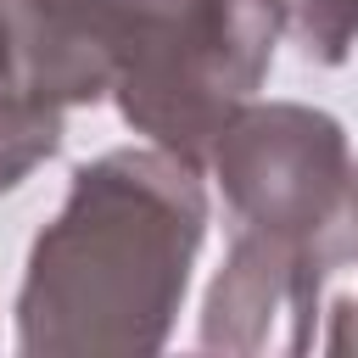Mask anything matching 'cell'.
<instances>
[{
	"label": "cell",
	"mask_w": 358,
	"mask_h": 358,
	"mask_svg": "<svg viewBox=\"0 0 358 358\" xmlns=\"http://www.w3.org/2000/svg\"><path fill=\"white\" fill-rule=\"evenodd\" d=\"M207 241L201 168L162 145H117L73 168L17 285V352H157Z\"/></svg>",
	"instance_id": "obj_1"
},
{
	"label": "cell",
	"mask_w": 358,
	"mask_h": 358,
	"mask_svg": "<svg viewBox=\"0 0 358 358\" xmlns=\"http://www.w3.org/2000/svg\"><path fill=\"white\" fill-rule=\"evenodd\" d=\"M6 17L22 90L62 112L117 101L134 134L196 168L280 45L274 0H6Z\"/></svg>",
	"instance_id": "obj_2"
},
{
	"label": "cell",
	"mask_w": 358,
	"mask_h": 358,
	"mask_svg": "<svg viewBox=\"0 0 358 358\" xmlns=\"http://www.w3.org/2000/svg\"><path fill=\"white\" fill-rule=\"evenodd\" d=\"M207 173L235 218L296 246H336L352 257V173L341 117L308 101H246L213 140Z\"/></svg>",
	"instance_id": "obj_3"
},
{
	"label": "cell",
	"mask_w": 358,
	"mask_h": 358,
	"mask_svg": "<svg viewBox=\"0 0 358 358\" xmlns=\"http://www.w3.org/2000/svg\"><path fill=\"white\" fill-rule=\"evenodd\" d=\"M352 263L336 246H296L257 229H235L224 263L201 296L196 341L207 352H308L319 347L324 285Z\"/></svg>",
	"instance_id": "obj_4"
},
{
	"label": "cell",
	"mask_w": 358,
	"mask_h": 358,
	"mask_svg": "<svg viewBox=\"0 0 358 358\" xmlns=\"http://www.w3.org/2000/svg\"><path fill=\"white\" fill-rule=\"evenodd\" d=\"M67 140V112L39 101L34 90H17L0 101V196L17 190L39 162H50Z\"/></svg>",
	"instance_id": "obj_5"
},
{
	"label": "cell",
	"mask_w": 358,
	"mask_h": 358,
	"mask_svg": "<svg viewBox=\"0 0 358 358\" xmlns=\"http://www.w3.org/2000/svg\"><path fill=\"white\" fill-rule=\"evenodd\" d=\"M280 39L313 67H341L358 50V0H274Z\"/></svg>",
	"instance_id": "obj_6"
},
{
	"label": "cell",
	"mask_w": 358,
	"mask_h": 358,
	"mask_svg": "<svg viewBox=\"0 0 358 358\" xmlns=\"http://www.w3.org/2000/svg\"><path fill=\"white\" fill-rule=\"evenodd\" d=\"M324 319H330V330L319 336V347L324 352H358V296L324 302Z\"/></svg>",
	"instance_id": "obj_7"
},
{
	"label": "cell",
	"mask_w": 358,
	"mask_h": 358,
	"mask_svg": "<svg viewBox=\"0 0 358 358\" xmlns=\"http://www.w3.org/2000/svg\"><path fill=\"white\" fill-rule=\"evenodd\" d=\"M17 90H22V78H17V39H11L6 0H0V101H11Z\"/></svg>",
	"instance_id": "obj_8"
},
{
	"label": "cell",
	"mask_w": 358,
	"mask_h": 358,
	"mask_svg": "<svg viewBox=\"0 0 358 358\" xmlns=\"http://www.w3.org/2000/svg\"><path fill=\"white\" fill-rule=\"evenodd\" d=\"M352 257H358V173H352Z\"/></svg>",
	"instance_id": "obj_9"
}]
</instances>
